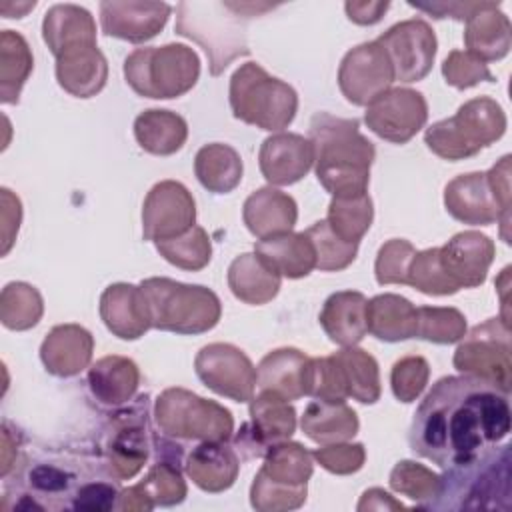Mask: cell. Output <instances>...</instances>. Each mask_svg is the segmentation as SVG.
Returning a JSON list of instances; mask_svg holds the SVG:
<instances>
[{
	"label": "cell",
	"mask_w": 512,
	"mask_h": 512,
	"mask_svg": "<svg viewBox=\"0 0 512 512\" xmlns=\"http://www.w3.org/2000/svg\"><path fill=\"white\" fill-rule=\"evenodd\" d=\"M510 432L508 394L472 376H444L410 424V448L444 470L488 460Z\"/></svg>",
	"instance_id": "cell-1"
},
{
	"label": "cell",
	"mask_w": 512,
	"mask_h": 512,
	"mask_svg": "<svg viewBox=\"0 0 512 512\" xmlns=\"http://www.w3.org/2000/svg\"><path fill=\"white\" fill-rule=\"evenodd\" d=\"M308 140L314 150L318 182L332 196L364 194L374 162V144L360 134L356 118H338L316 112L310 120Z\"/></svg>",
	"instance_id": "cell-2"
},
{
	"label": "cell",
	"mask_w": 512,
	"mask_h": 512,
	"mask_svg": "<svg viewBox=\"0 0 512 512\" xmlns=\"http://www.w3.org/2000/svg\"><path fill=\"white\" fill-rule=\"evenodd\" d=\"M176 12V34L204 48L212 76L250 52L244 30V20L254 16L250 2H180Z\"/></svg>",
	"instance_id": "cell-3"
},
{
	"label": "cell",
	"mask_w": 512,
	"mask_h": 512,
	"mask_svg": "<svg viewBox=\"0 0 512 512\" xmlns=\"http://www.w3.org/2000/svg\"><path fill=\"white\" fill-rule=\"evenodd\" d=\"M140 288L156 330L202 334L212 330L222 316L220 298L206 286L170 278H146Z\"/></svg>",
	"instance_id": "cell-4"
},
{
	"label": "cell",
	"mask_w": 512,
	"mask_h": 512,
	"mask_svg": "<svg viewBox=\"0 0 512 512\" xmlns=\"http://www.w3.org/2000/svg\"><path fill=\"white\" fill-rule=\"evenodd\" d=\"M198 76V54L186 44L136 48L124 60L128 86L144 98H178L194 88Z\"/></svg>",
	"instance_id": "cell-5"
},
{
	"label": "cell",
	"mask_w": 512,
	"mask_h": 512,
	"mask_svg": "<svg viewBox=\"0 0 512 512\" xmlns=\"http://www.w3.org/2000/svg\"><path fill=\"white\" fill-rule=\"evenodd\" d=\"M230 108L234 118L262 130H284L296 116V90L270 76L260 64L246 62L230 78Z\"/></svg>",
	"instance_id": "cell-6"
},
{
	"label": "cell",
	"mask_w": 512,
	"mask_h": 512,
	"mask_svg": "<svg viewBox=\"0 0 512 512\" xmlns=\"http://www.w3.org/2000/svg\"><path fill=\"white\" fill-rule=\"evenodd\" d=\"M506 132V114L502 106L478 96L464 102L452 118L434 122L426 134V146L444 160H464L490 146Z\"/></svg>",
	"instance_id": "cell-7"
},
{
	"label": "cell",
	"mask_w": 512,
	"mask_h": 512,
	"mask_svg": "<svg viewBox=\"0 0 512 512\" xmlns=\"http://www.w3.org/2000/svg\"><path fill=\"white\" fill-rule=\"evenodd\" d=\"M160 432L176 440L226 442L234 432L232 414L218 402L184 388H166L154 404Z\"/></svg>",
	"instance_id": "cell-8"
},
{
	"label": "cell",
	"mask_w": 512,
	"mask_h": 512,
	"mask_svg": "<svg viewBox=\"0 0 512 512\" xmlns=\"http://www.w3.org/2000/svg\"><path fill=\"white\" fill-rule=\"evenodd\" d=\"M452 362L460 374L480 378L510 394V326L500 318H488L484 324L474 326L470 334H464Z\"/></svg>",
	"instance_id": "cell-9"
},
{
	"label": "cell",
	"mask_w": 512,
	"mask_h": 512,
	"mask_svg": "<svg viewBox=\"0 0 512 512\" xmlns=\"http://www.w3.org/2000/svg\"><path fill=\"white\" fill-rule=\"evenodd\" d=\"M194 370L202 384L212 392L234 402H250L256 390V368L236 346L214 342L194 358Z\"/></svg>",
	"instance_id": "cell-10"
},
{
	"label": "cell",
	"mask_w": 512,
	"mask_h": 512,
	"mask_svg": "<svg viewBox=\"0 0 512 512\" xmlns=\"http://www.w3.org/2000/svg\"><path fill=\"white\" fill-rule=\"evenodd\" d=\"M376 42L384 48L392 64L394 80L406 84L418 82L432 70L438 42L428 22L420 18L398 22L380 34Z\"/></svg>",
	"instance_id": "cell-11"
},
{
	"label": "cell",
	"mask_w": 512,
	"mask_h": 512,
	"mask_svg": "<svg viewBox=\"0 0 512 512\" xmlns=\"http://www.w3.org/2000/svg\"><path fill=\"white\" fill-rule=\"evenodd\" d=\"M444 206L454 220L464 224L488 226L500 222V234L504 242H510L506 232L510 208L500 202L486 172L460 174L450 180L444 188Z\"/></svg>",
	"instance_id": "cell-12"
},
{
	"label": "cell",
	"mask_w": 512,
	"mask_h": 512,
	"mask_svg": "<svg viewBox=\"0 0 512 512\" xmlns=\"http://www.w3.org/2000/svg\"><path fill=\"white\" fill-rule=\"evenodd\" d=\"M392 82V64L376 40L348 50L338 68L340 92L354 106H368L380 94L390 90Z\"/></svg>",
	"instance_id": "cell-13"
},
{
	"label": "cell",
	"mask_w": 512,
	"mask_h": 512,
	"mask_svg": "<svg viewBox=\"0 0 512 512\" xmlns=\"http://www.w3.org/2000/svg\"><path fill=\"white\" fill-rule=\"evenodd\" d=\"M428 120L426 98L412 88H390L366 106L364 122L382 140L406 144Z\"/></svg>",
	"instance_id": "cell-14"
},
{
	"label": "cell",
	"mask_w": 512,
	"mask_h": 512,
	"mask_svg": "<svg viewBox=\"0 0 512 512\" xmlns=\"http://www.w3.org/2000/svg\"><path fill=\"white\" fill-rule=\"evenodd\" d=\"M196 222L190 190L176 180H162L150 188L142 206V236L150 242L184 234Z\"/></svg>",
	"instance_id": "cell-15"
},
{
	"label": "cell",
	"mask_w": 512,
	"mask_h": 512,
	"mask_svg": "<svg viewBox=\"0 0 512 512\" xmlns=\"http://www.w3.org/2000/svg\"><path fill=\"white\" fill-rule=\"evenodd\" d=\"M296 430V410L278 394L258 392L250 400V424L236 436L242 450H250L248 458L266 454L272 444L288 440Z\"/></svg>",
	"instance_id": "cell-16"
},
{
	"label": "cell",
	"mask_w": 512,
	"mask_h": 512,
	"mask_svg": "<svg viewBox=\"0 0 512 512\" xmlns=\"http://www.w3.org/2000/svg\"><path fill=\"white\" fill-rule=\"evenodd\" d=\"M170 12L172 6L166 2L106 0L100 2V26L106 36L140 44L166 26Z\"/></svg>",
	"instance_id": "cell-17"
},
{
	"label": "cell",
	"mask_w": 512,
	"mask_h": 512,
	"mask_svg": "<svg viewBox=\"0 0 512 512\" xmlns=\"http://www.w3.org/2000/svg\"><path fill=\"white\" fill-rule=\"evenodd\" d=\"M494 254V242L476 230L458 232L438 248L442 270L458 290L480 286L486 280Z\"/></svg>",
	"instance_id": "cell-18"
},
{
	"label": "cell",
	"mask_w": 512,
	"mask_h": 512,
	"mask_svg": "<svg viewBox=\"0 0 512 512\" xmlns=\"http://www.w3.org/2000/svg\"><path fill=\"white\" fill-rule=\"evenodd\" d=\"M258 164L268 184L290 186L310 172L314 150L308 138L292 132H278L262 142Z\"/></svg>",
	"instance_id": "cell-19"
},
{
	"label": "cell",
	"mask_w": 512,
	"mask_h": 512,
	"mask_svg": "<svg viewBox=\"0 0 512 512\" xmlns=\"http://www.w3.org/2000/svg\"><path fill=\"white\" fill-rule=\"evenodd\" d=\"M100 318L104 326L122 340H136L152 328L142 288L126 282L110 284L102 292Z\"/></svg>",
	"instance_id": "cell-20"
},
{
	"label": "cell",
	"mask_w": 512,
	"mask_h": 512,
	"mask_svg": "<svg viewBox=\"0 0 512 512\" xmlns=\"http://www.w3.org/2000/svg\"><path fill=\"white\" fill-rule=\"evenodd\" d=\"M94 352L92 334L80 324L54 326L40 346L44 368L58 378H72L88 368Z\"/></svg>",
	"instance_id": "cell-21"
},
{
	"label": "cell",
	"mask_w": 512,
	"mask_h": 512,
	"mask_svg": "<svg viewBox=\"0 0 512 512\" xmlns=\"http://www.w3.org/2000/svg\"><path fill=\"white\" fill-rule=\"evenodd\" d=\"M56 80L76 98L96 96L108 80V62L96 44L70 48L56 56Z\"/></svg>",
	"instance_id": "cell-22"
},
{
	"label": "cell",
	"mask_w": 512,
	"mask_h": 512,
	"mask_svg": "<svg viewBox=\"0 0 512 512\" xmlns=\"http://www.w3.org/2000/svg\"><path fill=\"white\" fill-rule=\"evenodd\" d=\"M242 218L246 228L258 240H262L290 232L298 218V206L290 194L272 186H264L246 198L242 206Z\"/></svg>",
	"instance_id": "cell-23"
},
{
	"label": "cell",
	"mask_w": 512,
	"mask_h": 512,
	"mask_svg": "<svg viewBox=\"0 0 512 512\" xmlns=\"http://www.w3.org/2000/svg\"><path fill=\"white\" fill-rule=\"evenodd\" d=\"M498 2H482V6L466 20L464 44L470 54L482 62L504 58L512 46V26Z\"/></svg>",
	"instance_id": "cell-24"
},
{
	"label": "cell",
	"mask_w": 512,
	"mask_h": 512,
	"mask_svg": "<svg viewBox=\"0 0 512 512\" xmlns=\"http://www.w3.org/2000/svg\"><path fill=\"white\" fill-rule=\"evenodd\" d=\"M310 358L296 348H278L268 352L256 368V386L282 396L284 400H298L306 396V374Z\"/></svg>",
	"instance_id": "cell-25"
},
{
	"label": "cell",
	"mask_w": 512,
	"mask_h": 512,
	"mask_svg": "<svg viewBox=\"0 0 512 512\" xmlns=\"http://www.w3.org/2000/svg\"><path fill=\"white\" fill-rule=\"evenodd\" d=\"M366 304L368 300L362 292L342 290L330 294L318 318L326 336L342 348L356 346L368 332Z\"/></svg>",
	"instance_id": "cell-26"
},
{
	"label": "cell",
	"mask_w": 512,
	"mask_h": 512,
	"mask_svg": "<svg viewBox=\"0 0 512 512\" xmlns=\"http://www.w3.org/2000/svg\"><path fill=\"white\" fill-rule=\"evenodd\" d=\"M188 478L204 492L228 490L240 470V460L234 448L226 442H202L186 458Z\"/></svg>",
	"instance_id": "cell-27"
},
{
	"label": "cell",
	"mask_w": 512,
	"mask_h": 512,
	"mask_svg": "<svg viewBox=\"0 0 512 512\" xmlns=\"http://www.w3.org/2000/svg\"><path fill=\"white\" fill-rule=\"evenodd\" d=\"M42 38L54 56L76 46L96 44L94 16L78 4H54L44 14Z\"/></svg>",
	"instance_id": "cell-28"
},
{
	"label": "cell",
	"mask_w": 512,
	"mask_h": 512,
	"mask_svg": "<svg viewBox=\"0 0 512 512\" xmlns=\"http://www.w3.org/2000/svg\"><path fill=\"white\" fill-rule=\"evenodd\" d=\"M254 252L280 276L304 278L316 268V254L304 232H282L256 242Z\"/></svg>",
	"instance_id": "cell-29"
},
{
	"label": "cell",
	"mask_w": 512,
	"mask_h": 512,
	"mask_svg": "<svg viewBox=\"0 0 512 512\" xmlns=\"http://www.w3.org/2000/svg\"><path fill=\"white\" fill-rule=\"evenodd\" d=\"M368 332L384 342H400L416 338L418 310L398 294H378L366 304Z\"/></svg>",
	"instance_id": "cell-30"
},
{
	"label": "cell",
	"mask_w": 512,
	"mask_h": 512,
	"mask_svg": "<svg viewBox=\"0 0 512 512\" xmlns=\"http://www.w3.org/2000/svg\"><path fill=\"white\" fill-rule=\"evenodd\" d=\"M140 384V370L134 360L126 356H104L88 372V386L92 396L106 406H120L136 394Z\"/></svg>",
	"instance_id": "cell-31"
},
{
	"label": "cell",
	"mask_w": 512,
	"mask_h": 512,
	"mask_svg": "<svg viewBox=\"0 0 512 512\" xmlns=\"http://www.w3.org/2000/svg\"><path fill=\"white\" fill-rule=\"evenodd\" d=\"M228 288L252 306L270 302L280 290V274L274 272L256 252L240 254L228 266Z\"/></svg>",
	"instance_id": "cell-32"
},
{
	"label": "cell",
	"mask_w": 512,
	"mask_h": 512,
	"mask_svg": "<svg viewBox=\"0 0 512 512\" xmlns=\"http://www.w3.org/2000/svg\"><path fill=\"white\" fill-rule=\"evenodd\" d=\"M358 426V416L346 402L314 400L306 406L300 418L302 432L320 446L354 438Z\"/></svg>",
	"instance_id": "cell-33"
},
{
	"label": "cell",
	"mask_w": 512,
	"mask_h": 512,
	"mask_svg": "<svg viewBox=\"0 0 512 512\" xmlns=\"http://www.w3.org/2000/svg\"><path fill=\"white\" fill-rule=\"evenodd\" d=\"M134 138L144 152L154 156H170L184 146L188 138V124L172 110L150 108L136 116Z\"/></svg>",
	"instance_id": "cell-34"
},
{
	"label": "cell",
	"mask_w": 512,
	"mask_h": 512,
	"mask_svg": "<svg viewBox=\"0 0 512 512\" xmlns=\"http://www.w3.org/2000/svg\"><path fill=\"white\" fill-rule=\"evenodd\" d=\"M332 358L338 366L340 380L348 398H354L362 404H374L380 400V370L372 354L362 348L348 346L334 352Z\"/></svg>",
	"instance_id": "cell-35"
},
{
	"label": "cell",
	"mask_w": 512,
	"mask_h": 512,
	"mask_svg": "<svg viewBox=\"0 0 512 512\" xmlns=\"http://www.w3.org/2000/svg\"><path fill=\"white\" fill-rule=\"evenodd\" d=\"M194 174L208 192L228 194L242 180V158L232 146L212 142L196 152Z\"/></svg>",
	"instance_id": "cell-36"
},
{
	"label": "cell",
	"mask_w": 512,
	"mask_h": 512,
	"mask_svg": "<svg viewBox=\"0 0 512 512\" xmlns=\"http://www.w3.org/2000/svg\"><path fill=\"white\" fill-rule=\"evenodd\" d=\"M34 58L26 38L14 30L0 32V100L16 104L22 86L30 78Z\"/></svg>",
	"instance_id": "cell-37"
},
{
	"label": "cell",
	"mask_w": 512,
	"mask_h": 512,
	"mask_svg": "<svg viewBox=\"0 0 512 512\" xmlns=\"http://www.w3.org/2000/svg\"><path fill=\"white\" fill-rule=\"evenodd\" d=\"M312 452H308L298 442H278L272 444L264 454V464L260 468L262 474H266L270 480L290 484V486H302L308 484L314 462Z\"/></svg>",
	"instance_id": "cell-38"
},
{
	"label": "cell",
	"mask_w": 512,
	"mask_h": 512,
	"mask_svg": "<svg viewBox=\"0 0 512 512\" xmlns=\"http://www.w3.org/2000/svg\"><path fill=\"white\" fill-rule=\"evenodd\" d=\"M374 218L372 198L368 192L354 196H332L326 222L332 232L352 244H360Z\"/></svg>",
	"instance_id": "cell-39"
},
{
	"label": "cell",
	"mask_w": 512,
	"mask_h": 512,
	"mask_svg": "<svg viewBox=\"0 0 512 512\" xmlns=\"http://www.w3.org/2000/svg\"><path fill=\"white\" fill-rule=\"evenodd\" d=\"M108 470L118 480L134 478L148 460L146 430L140 424H126L112 436L108 448Z\"/></svg>",
	"instance_id": "cell-40"
},
{
	"label": "cell",
	"mask_w": 512,
	"mask_h": 512,
	"mask_svg": "<svg viewBox=\"0 0 512 512\" xmlns=\"http://www.w3.org/2000/svg\"><path fill=\"white\" fill-rule=\"evenodd\" d=\"M44 300L40 292L26 282H10L0 294V320L10 330H28L40 322Z\"/></svg>",
	"instance_id": "cell-41"
},
{
	"label": "cell",
	"mask_w": 512,
	"mask_h": 512,
	"mask_svg": "<svg viewBox=\"0 0 512 512\" xmlns=\"http://www.w3.org/2000/svg\"><path fill=\"white\" fill-rule=\"evenodd\" d=\"M154 244L166 262L190 272L202 270L204 266H208L212 258L210 238L206 230L196 224L180 236H174L170 240H160Z\"/></svg>",
	"instance_id": "cell-42"
},
{
	"label": "cell",
	"mask_w": 512,
	"mask_h": 512,
	"mask_svg": "<svg viewBox=\"0 0 512 512\" xmlns=\"http://www.w3.org/2000/svg\"><path fill=\"white\" fill-rule=\"evenodd\" d=\"M312 246H314V254H316V268L322 272H338L348 268L358 252V244L346 242L342 238H338L332 228L328 226L326 220H318L314 222L306 232H304Z\"/></svg>",
	"instance_id": "cell-43"
},
{
	"label": "cell",
	"mask_w": 512,
	"mask_h": 512,
	"mask_svg": "<svg viewBox=\"0 0 512 512\" xmlns=\"http://www.w3.org/2000/svg\"><path fill=\"white\" fill-rule=\"evenodd\" d=\"M416 338L434 342V344H454L460 342L466 334V318L456 308L442 306H420Z\"/></svg>",
	"instance_id": "cell-44"
},
{
	"label": "cell",
	"mask_w": 512,
	"mask_h": 512,
	"mask_svg": "<svg viewBox=\"0 0 512 512\" xmlns=\"http://www.w3.org/2000/svg\"><path fill=\"white\" fill-rule=\"evenodd\" d=\"M134 488L146 498L152 508L180 504L188 492L180 470L170 462L154 464L144 480L134 484Z\"/></svg>",
	"instance_id": "cell-45"
},
{
	"label": "cell",
	"mask_w": 512,
	"mask_h": 512,
	"mask_svg": "<svg viewBox=\"0 0 512 512\" xmlns=\"http://www.w3.org/2000/svg\"><path fill=\"white\" fill-rule=\"evenodd\" d=\"M308 488L302 486H290L276 480H270L260 470L254 476V482L250 486V504L258 512H286L296 510L306 502Z\"/></svg>",
	"instance_id": "cell-46"
},
{
	"label": "cell",
	"mask_w": 512,
	"mask_h": 512,
	"mask_svg": "<svg viewBox=\"0 0 512 512\" xmlns=\"http://www.w3.org/2000/svg\"><path fill=\"white\" fill-rule=\"evenodd\" d=\"M388 482L394 492L408 496L414 502H428L442 492V478L412 460H400L392 468Z\"/></svg>",
	"instance_id": "cell-47"
},
{
	"label": "cell",
	"mask_w": 512,
	"mask_h": 512,
	"mask_svg": "<svg viewBox=\"0 0 512 512\" xmlns=\"http://www.w3.org/2000/svg\"><path fill=\"white\" fill-rule=\"evenodd\" d=\"M408 284L430 296H446L458 292V286L442 270L438 248H426L414 254L408 270Z\"/></svg>",
	"instance_id": "cell-48"
},
{
	"label": "cell",
	"mask_w": 512,
	"mask_h": 512,
	"mask_svg": "<svg viewBox=\"0 0 512 512\" xmlns=\"http://www.w3.org/2000/svg\"><path fill=\"white\" fill-rule=\"evenodd\" d=\"M416 248L404 238H392L378 250L374 274L378 284H408V270Z\"/></svg>",
	"instance_id": "cell-49"
},
{
	"label": "cell",
	"mask_w": 512,
	"mask_h": 512,
	"mask_svg": "<svg viewBox=\"0 0 512 512\" xmlns=\"http://www.w3.org/2000/svg\"><path fill=\"white\" fill-rule=\"evenodd\" d=\"M430 378V366L422 356L400 358L390 372L392 394L400 402H414L426 388Z\"/></svg>",
	"instance_id": "cell-50"
},
{
	"label": "cell",
	"mask_w": 512,
	"mask_h": 512,
	"mask_svg": "<svg viewBox=\"0 0 512 512\" xmlns=\"http://www.w3.org/2000/svg\"><path fill=\"white\" fill-rule=\"evenodd\" d=\"M442 74L446 78V84L458 90L472 88L480 82H494L488 64L482 62L478 56L470 54L468 50H452L442 64Z\"/></svg>",
	"instance_id": "cell-51"
},
{
	"label": "cell",
	"mask_w": 512,
	"mask_h": 512,
	"mask_svg": "<svg viewBox=\"0 0 512 512\" xmlns=\"http://www.w3.org/2000/svg\"><path fill=\"white\" fill-rule=\"evenodd\" d=\"M312 458L328 472L346 476L354 474L364 466L366 460V450L362 444H352V442H334V444H324L322 448H316L312 452Z\"/></svg>",
	"instance_id": "cell-52"
},
{
	"label": "cell",
	"mask_w": 512,
	"mask_h": 512,
	"mask_svg": "<svg viewBox=\"0 0 512 512\" xmlns=\"http://www.w3.org/2000/svg\"><path fill=\"white\" fill-rule=\"evenodd\" d=\"M116 490L110 484L104 482H92L86 484L78 490L76 498H74V508L76 510H110L114 508V498H116Z\"/></svg>",
	"instance_id": "cell-53"
},
{
	"label": "cell",
	"mask_w": 512,
	"mask_h": 512,
	"mask_svg": "<svg viewBox=\"0 0 512 512\" xmlns=\"http://www.w3.org/2000/svg\"><path fill=\"white\" fill-rule=\"evenodd\" d=\"M0 192H2V254L6 256L20 228L22 206L18 196H14L8 188H2Z\"/></svg>",
	"instance_id": "cell-54"
},
{
	"label": "cell",
	"mask_w": 512,
	"mask_h": 512,
	"mask_svg": "<svg viewBox=\"0 0 512 512\" xmlns=\"http://www.w3.org/2000/svg\"><path fill=\"white\" fill-rule=\"evenodd\" d=\"M412 8L432 14L434 18H454V20H468L482 2H432V4H416L410 2Z\"/></svg>",
	"instance_id": "cell-55"
},
{
	"label": "cell",
	"mask_w": 512,
	"mask_h": 512,
	"mask_svg": "<svg viewBox=\"0 0 512 512\" xmlns=\"http://www.w3.org/2000/svg\"><path fill=\"white\" fill-rule=\"evenodd\" d=\"M388 6V2H346L344 10L354 24L372 26L382 20Z\"/></svg>",
	"instance_id": "cell-56"
},
{
	"label": "cell",
	"mask_w": 512,
	"mask_h": 512,
	"mask_svg": "<svg viewBox=\"0 0 512 512\" xmlns=\"http://www.w3.org/2000/svg\"><path fill=\"white\" fill-rule=\"evenodd\" d=\"M30 482L40 488V490H48V492H56L66 488V476L64 472H60L54 466H36L30 474Z\"/></svg>",
	"instance_id": "cell-57"
},
{
	"label": "cell",
	"mask_w": 512,
	"mask_h": 512,
	"mask_svg": "<svg viewBox=\"0 0 512 512\" xmlns=\"http://www.w3.org/2000/svg\"><path fill=\"white\" fill-rule=\"evenodd\" d=\"M358 510H404V504L394 500L382 488H370L362 494L358 502Z\"/></svg>",
	"instance_id": "cell-58"
},
{
	"label": "cell",
	"mask_w": 512,
	"mask_h": 512,
	"mask_svg": "<svg viewBox=\"0 0 512 512\" xmlns=\"http://www.w3.org/2000/svg\"><path fill=\"white\" fill-rule=\"evenodd\" d=\"M36 6V2H0V12L6 18H22L28 10H32Z\"/></svg>",
	"instance_id": "cell-59"
}]
</instances>
